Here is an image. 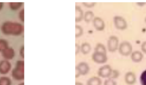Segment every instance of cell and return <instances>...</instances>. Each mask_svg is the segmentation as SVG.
<instances>
[{
	"instance_id": "4fadbf2b",
	"label": "cell",
	"mask_w": 146,
	"mask_h": 85,
	"mask_svg": "<svg viewBox=\"0 0 146 85\" xmlns=\"http://www.w3.org/2000/svg\"><path fill=\"white\" fill-rule=\"evenodd\" d=\"M143 58V54L140 51H135L131 54V60L135 63L140 62Z\"/></svg>"
},
{
	"instance_id": "30bf717a",
	"label": "cell",
	"mask_w": 146,
	"mask_h": 85,
	"mask_svg": "<svg viewBox=\"0 0 146 85\" xmlns=\"http://www.w3.org/2000/svg\"><path fill=\"white\" fill-rule=\"evenodd\" d=\"M75 69H77L79 71L80 75H84L88 73L90 71V66L86 62H81L76 66Z\"/></svg>"
},
{
	"instance_id": "603a6c76",
	"label": "cell",
	"mask_w": 146,
	"mask_h": 85,
	"mask_svg": "<svg viewBox=\"0 0 146 85\" xmlns=\"http://www.w3.org/2000/svg\"><path fill=\"white\" fill-rule=\"evenodd\" d=\"M140 82L141 85H146V70L143 71L140 76Z\"/></svg>"
},
{
	"instance_id": "7402d4cb",
	"label": "cell",
	"mask_w": 146,
	"mask_h": 85,
	"mask_svg": "<svg viewBox=\"0 0 146 85\" xmlns=\"http://www.w3.org/2000/svg\"><path fill=\"white\" fill-rule=\"evenodd\" d=\"M83 33V28L78 25H75V38H78L79 37H80Z\"/></svg>"
},
{
	"instance_id": "5bb4252c",
	"label": "cell",
	"mask_w": 146,
	"mask_h": 85,
	"mask_svg": "<svg viewBox=\"0 0 146 85\" xmlns=\"http://www.w3.org/2000/svg\"><path fill=\"white\" fill-rule=\"evenodd\" d=\"M75 22H79L83 19L84 17V13L81 9V7L79 6H75Z\"/></svg>"
},
{
	"instance_id": "4dcf8cb0",
	"label": "cell",
	"mask_w": 146,
	"mask_h": 85,
	"mask_svg": "<svg viewBox=\"0 0 146 85\" xmlns=\"http://www.w3.org/2000/svg\"><path fill=\"white\" fill-rule=\"evenodd\" d=\"M136 4H137V5L140 6H144V5L146 4V2H137L136 3Z\"/></svg>"
},
{
	"instance_id": "ac0fdd59",
	"label": "cell",
	"mask_w": 146,
	"mask_h": 85,
	"mask_svg": "<svg viewBox=\"0 0 146 85\" xmlns=\"http://www.w3.org/2000/svg\"><path fill=\"white\" fill-rule=\"evenodd\" d=\"M94 52H101L106 54L107 50L105 46L100 43H98L96 44V46L94 48Z\"/></svg>"
},
{
	"instance_id": "83f0119b",
	"label": "cell",
	"mask_w": 146,
	"mask_h": 85,
	"mask_svg": "<svg viewBox=\"0 0 146 85\" xmlns=\"http://www.w3.org/2000/svg\"><path fill=\"white\" fill-rule=\"evenodd\" d=\"M24 45H22V46H21L20 49H19V55L23 59L25 57V53H24Z\"/></svg>"
},
{
	"instance_id": "52a82bcc",
	"label": "cell",
	"mask_w": 146,
	"mask_h": 85,
	"mask_svg": "<svg viewBox=\"0 0 146 85\" xmlns=\"http://www.w3.org/2000/svg\"><path fill=\"white\" fill-rule=\"evenodd\" d=\"M92 59L96 63L102 64L107 62V54L103 53L94 52L92 54Z\"/></svg>"
},
{
	"instance_id": "2e32d148",
	"label": "cell",
	"mask_w": 146,
	"mask_h": 85,
	"mask_svg": "<svg viewBox=\"0 0 146 85\" xmlns=\"http://www.w3.org/2000/svg\"><path fill=\"white\" fill-rule=\"evenodd\" d=\"M91 50V46L88 42H84L80 46V51L83 54H88Z\"/></svg>"
},
{
	"instance_id": "7a4b0ae2",
	"label": "cell",
	"mask_w": 146,
	"mask_h": 85,
	"mask_svg": "<svg viewBox=\"0 0 146 85\" xmlns=\"http://www.w3.org/2000/svg\"><path fill=\"white\" fill-rule=\"evenodd\" d=\"M11 76L16 80H23L25 78L24 74V60H17L15 67L11 71Z\"/></svg>"
},
{
	"instance_id": "44dd1931",
	"label": "cell",
	"mask_w": 146,
	"mask_h": 85,
	"mask_svg": "<svg viewBox=\"0 0 146 85\" xmlns=\"http://www.w3.org/2000/svg\"><path fill=\"white\" fill-rule=\"evenodd\" d=\"M9 46L8 42L3 38H0V52H2Z\"/></svg>"
},
{
	"instance_id": "8fae6325",
	"label": "cell",
	"mask_w": 146,
	"mask_h": 85,
	"mask_svg": "<svg viewBox=\"0 0 146 85\" xmlns=\"http://www.w3.org/2000/svg\"><path fill=\"white\" fill-rule=\"evenodd\" d=\"M92 23L95 29L98 31H102L105 27L104 21L99 17H95L92 20Z\"/></svg>"
},
{
	"instance_id": "ffe728a7",
	"label": "cell",
	"mask_w": 146,
	"mask_h": 85,
	"mask_svg": "<svg viewBox=\"0 0 146 85\" xmlns=\"http://www.w3.org/2000/svg\"><path fill=\"white\" fill-rule=\"evenodd\" d=\"M12 82L10 78L5 76L0 77V85H11Z\"/></svg>"
},
{
	"instance_id": "1f68e13d",
	"label": "cell",
	"mask_w": 146,
	"mask_h": 85,
	"mask_svg": "<svg viewBox=\"0 0 146 85\" xmlns=\"http://www.w3.org/2000/svg\"><path fill=\"white\" fill-rule=\"evenodd\" d=\"M80 75V74L79 71L77 69H75V78H78Z\"/></svg>"
},
{
	"instance_id": "d590c367",
	"label": "cell",
	"mask_w": 146,
	"mask_h": 85,
	"mask_svg": "<svg viewBox=\"0 0 146 85\" xmlns=\"http://www.w3.org/2000/svg\"><path fill=\"white\" fill-rule=\"evenodd\" d=\"M144 21H145V22H146V17H145V19H144Z\"/></svg>"
},
{
	"instance_id": "836d02e7",
	"label": "cell",
	"mask_w": 146,
	"mask_h": 85,
	"mask_svg": "<svg viewBox=\"0 0 146 85\" xmlns=\"http://www.w3.org/2000/svg\"><path fill=\"white\" fill-rule=\"evenodd\" d=\"M75 85H83V84L82 83H80V82H76V83H75Z\"/></svg>"
},
{
	"instance_id": "5b68a950",
	"label": "cell",
	"mask_w": 146,
	"mask_h": 85,
	"mask_svg": "<svg viewBox=\"0 0 146 85\" xmlns=\"http://www.w3.org/2000/svg\"><path fill=\"white\" fill-rule=\"evenodd\" d=\"M112 69L108 64L104 65L100 67L98 71V76L103 78H109L112 74Z\"/></svg>"
},
{
	"instance_id": "d6a6232c",
	"label": "cell",
	"mask_w": 146,
	"mask_h": 85,
	"mask_svg": "<svg viewBox=\"0 0 146 85\" xmlns=\"http://www.w3.org/2000/svg\"><path fill=\"white\" fill-rule=\"evenodd\" d=\"M3 7V2H0V10L2 9Z\"/></svg>"
},
{
	"instance_id": "e0dca14e",
	"label": "cell",
	"mask_w": 146,
	"mask_h": 85,
	"mask_svg": "<svg viewBox=\"0 0 146 85\" xmlns=\"http://www.w3.org/2000/svg\"><path fill=\"white\" fill-rule=\"evenodd\" d=\"M94 18V14L91 10L86 11L84 14L83 19L86 23H89Z\"/></svg>"
},
{
	"instance_id": "8992f818",
	"label": "cell",
	"mask_w": 146,
	"mask_h": 85,
	"mask_svg": "<svg viewBox=\"0 0 146 85\" xmlns=\"http://www.w3.org/2000/svg\"><path fill=\"white\" fill-rule=\"evenodd\" d=\"M115 27L119 30H124L127 27V23L125 19L121 16L116 15L113 18Z\"/></svg>"
},
{
	"instance_id": "7c38bea8",
	"label": "cell",
	"mask_w": 146,
	"mask_h": 85,
	"mask_svg": "<svg viewBox=\"0 0 146 85\" xmlns=\"http://www.w3.org/2000/svg\"><path fill=\"white\" fill-rule=\"evenodd\" d=\"M124 80L125 83L128 85L133 84L136 80L135 74L132 71L127 72L124 76Z\"/></svg>"
},
{
	"instance_id": "6da1fadb",
	"label": "cell",
	"mask_w": 146,
	"mask_h": 85,
	"mask_svg": "<svg viewBox=\"0 0 146 85\" xmlns=\"http://www.w3.org/2000/svg\"><path fill=\"white\" fill-rule=\"evenodd\" d=\"M1 31L6 35L19 36L23 33L24 27L21 23L7 21L2 23Z\"/></svg>"
},
{
	"instance_id": "3957f363",
	"label": "cell",
	"mask_w": 146,
	"mask_h": 85,
	"mask_svg": "<svg viewBox=\"0 0 146 85\" xmlns=\"http://www.w3.org/2000/svg\"><path fill=\"white\" fill-rule=\"evenodd\" d=\"M119 52L123 56H128L132 53V46L128 41H123L121 42L119 46Z\"/></svg>"
},
{
	"instance_id": "d4e9b609",
	"label": "cell",
	"mask_w": 146,
	"mask_h": 85,
	"mask_svg": "<svg viewBox=\"0 0 146 85\" xmlns=\"http://www.w3.org/2000/svg\"><path fill=\"white\" fill-rule=\"evenodd\" d=\"M24 9L22 8L19 12L18 13V18L19 19V20L22 22H23L24 20H25V17H24Z\"/></svg>"
},
{
	"instance_id": "d6986e66",
	"label": "cell",
	"mask_w": 146,
	"mask_h": 85,
	"mask_svg": "<svg viewBox=\"0 0 146 85\" xmlns=\"http://www.w3.org/2000/svg\"><path fill=\"white\" fill-rule=\"evenodd\" d=\"M23 6L22 2H10L9 6L12 10H17Z\"/></svg>"
},
{
	"instance_id": "277c9868",
	"label": "cell",
	"mask_w": 146,
	"mask_h": 85,
	"mask_svg": "<svg viewBox=\"0 0 146 85\" xmlns=\"http://www.w3.org/2000/svg\"><path fill=\"white\" fill-rule=\"evenodd\" d=\"M119 46V39L115 35H111L107 41V48L109 51L114 52Z\"/></svg>"
},
{
	"instance_id": "9c48e42d",
	"label": "cell",
	"mask_w": 146,
	"mask_h": 85,
	"mask_svg": "<svg viewBox=\"0 0 146 85\" xmlns=\"http://www.w3.org/2000/svg\"><path fill=\"white\" fill-rule=\"evenodd\" d=\"M1 55L4 59L9 60L14 58L15 56V51L12 47H8L1 52Z\"/></svg>"
},
{
	"instance_id": "9a60e30c",
	"label": "cell",
	"mask_w": 146,
	"mask_h": 85,
	"mask_svg": "<svg viewBox=\"0 0 146 85\" xmlns=\"http://www.w3.org/2000/svg\"><path fill=\"white\" fill-rule=\"evenodd\" d=\"M102 80L98 76H92L87 81V85H101Z\"/></svg>"
},
{
	"instance_id": "ba28073f",
	"label": "cell",
	"mask_w": 146,
	"mask_h": 85,
	"mask_svg": "<svg viewBox=\"0 0 146 85\" xmlns=\"http://www.w3.org/2000/svg\"><path fill=\"white\" fill-rule=\"evenodd\" d=\"M11 68V63L6 59L0 61V74L5 75L9 72Z\"/></svg>"
},
{
	"instance_id": "cb8c5ba5",
	"label": "cell",
	"mask_w": 146,
	"mask_h": 85,
	"mask_svg": "<svg viewBox=\"0 0 146 85\" xmlns=\"http://www.w3.org/2000/svg\"><path fill=\"white\" fill-rule=\"evenodd\" d=\"M104 85H117V83L113 79L108 78L104 80Z\"/></svg>"
},
{
	"instance_id": "f546056e",
	"label": "cell",
	"mask_w": 146,
	"mask_h": 85,
	"mask_svg": "<svg viewBox=\"0 0 146 85\" xmlns=\"http://www.w3.org/2000/svg\"><path fill=\"white\" fill-rule=\"evenodd\" d=\"M80 51V46L78 43H75V55L78 54Z\"/></svg>"
},
{
	"instance_id": "4316f807",
	"label": "cell",
	"mask_w": 146,
	"mask_h": 85,
	"mask_svg": "<svg viewBox=\"0 0 146 85\" xmlns=\"http://www.w3.org/2000/svg\"><path fill=\"white\" fill-rule=\"evenodd\" d=\"M119 72L117 70H112V74L110 76V77L109 78H111V79H115V78H116L119 76Z\"/></svg>"
},
{
	"instance_id": "e575fe53",
	"label": "cell",
	"mask_w": 146,
	"mask_h": 85,
	"mask_svg": "<svg viewBox=\"0 0 146 85\" xmlns=\"http://www.w3.org/2000/svg\"><path fill=\"white\" fill-rule=\"evenodd\" d=\"M18 85H25V83H24V82H21Z\"/></svg>"
},
{
	"instance_id": "484cf974",
	"label": "cell",
	"mask_w": 146,
	"mask_h": 85,
	"mask_svg": "<svg viewBox=\"0 0 146 85\" xmlns=\"http://www.w3.org/2000/svg\"><path fill=\"white\" fill-rule=\"evenodd\" d=\"M82 4L87 7H88V8H90V7H92L93 6H94L96 4V2H83L82 3Z\"/></svg>"
},
{
	"instance_id": "f1b7e54d",
	"label": "cell",
	"mask_w": 146,
	"mask_h": 85,
	"mask_svg": "<svg viewBox=\"0 0 146 85\" xmlns=\"http://www.w3.org/2000/svg\"><path fill=\"white\" fill-rule=\"evenodd\" d=\"M141 49L144 53L146 54V41L142 43L141 45Z\"/></svg>"
}]
</instances>
